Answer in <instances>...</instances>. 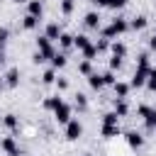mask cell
<instances>
[{
    "label": "cell",
    "mask_w": 156,
    "mask_h": 156,
    "mask_svg": "<svg viewBox=\"0 0 156 156\" xmlns=\"http://www.w3.org/2000/svg\"><path fill=\"white\" fill-rule=\"evenodd\" d=\"M127 29H129V22H127L124 17H115V20L102 29V39H107V41H110V39L119 37V34H122V32H127Z\"/></svg>",
    "instance_id": "1"
},
{
    "label": "cell",
    "mask_w": 156,
    "mask_h": 156,
    "mask_svg": "<svg viewBox=\"0 0 156 156\" xmlns=\"http://www.w3.org/2000/svg\"><path fill=\"white\" fill-rule=\"evenodd\" d=\"M37 51H39V54L44 56V61H51V56L56 54V51H54V46H51V41H49V39L44 37V34H41L39 39H37Z\"/></svg>",
    "instance_id": "2"
},
{
    "label": "cell",
    "mask_w": 156,
    "mask_h": 156,
    "mask_svg": "<svg viewBox=\"0 0 156 156\" xmlns=\"http://www.w3.org/2000/svg\"><path fill=\"white\" fill-rule=\"evenodd\" d=\"M80 134H83V124H80L76 117H71L68 124H66V139L76 141V139H80Z\"/></svg>",
    "instance_id": "3"
},
{
    "label": "cell",
    "mask_w": 156,
    "mask_h": 156,
    "mask_svg": "<svg viewBox=\"0 0 156 156\" xmlns=\"http://www.w3.org/2000/svg\"><path fill=\"white\" fill-rule=\"evenodd\" d=\"M54 117H56L58 124H68V119H71V105H68V102H61V105L54 110Z\"/></svg>",
    "instance_id": "4"
},
{
    "label": "cell",
    "mask_w": 156,
    "mask_h": 156,
    "mask_svg": "<svg viewBox=\"0 0 156 156\" xmlns=\"http://www.w3.org/2000/svg\"><path fill=\"white\" fill-rule=\"evenodd\" d=\"M0 149H2L7 156H20V154H22L20 146H17V141H15V136H5V139L0 141Z\"/></svg>",
    "instance_id": "5"
},
{
    "label": "cell",
    "mask_w": 156,
    "mask_h": 156,
    "mask_svg": "<svg viewBox=\"0 0 156 156\" xmlns=\"http://www.w3.org/2000/svg\"><path fill=\"white\" fill-rule=\"evenodd\" d=\"M41 12H44V5H41V0H27V15H32V17H41Z\"/></svg>",
    "instance_id": "6"
},
{
    "label": "cell",
    "mask_w": 156,
    "mask_h": 156,
    "mask_svg": "<svg viewBox=\"0 0 156 156\" xmlns=\"http://www.w3.org/2000/svg\"><path fill=\"white\" fill-rule=\"evenodd\" d=\"M61 32H63V29L58 27V22H49V24H46V29H44V37H46L49 41H54V39H58V37H61Z\"/></svg>",
    "instance_id": "7"
},
{
    "label": "cell",
    "mask_w": 156,
    "mask_h": 156,
    "mask_svg": "<svg viewBox=\"0 0 156 156\" xmlns=\"http://www.w3.org/2000/svg\"><path fill=\"white\" fill-rule=\"evenodd\" d=\"M110 51H112V56H117V58H124V56H127V44L117 39V41H112V44H110Z\"/></svg>",
    "instance_id": "8"
},
{
    "label": "cell",
    "mask_w": 156,
    "mask_h": 156,
    "mask_svg": "<svg viewBox=\"0 0 156 156\" xmlns=\"http://www.w3.org/2000/svg\"><path fill=\"white\" fill-rule=\"evenodd\" d=\"M117 117H127V112H129V105H127V100L124 98H115V110H112Z\"/></svg>",
    "instance_id": "9"
},
{
    "label": "cell",
    "mask_w": 156,
    "mask_h": 156,
    "mask_svg": "<svg viewBox=\"0 0 156 156\" xmlns=\"http://www.w3.org/2000/svg\"><path fill=\"white\" fill-rule=\"evenodd\" d=\"M124 139H127V144H129L132 149H139V146L144 144V136H141L139 132H127V134H124Z\"/></svg>",
    "instance_id": "10"
},
{
    "label": "cell",
    "mask_w": 156,
    "mask_h": 156,
    "mask_svg": "<svg viewBox=\"0 0 156 156\" xmlns=\"http://www.w3.org/2000/svg\"><path fill=\"white\" fill-rule=\"evenodd\" d=\"M112 88H115V95H117V98H127L132 85H129V83H124V80H115V85H112Z\"/></svg>",
    "instance_id": "11"
},
{
    "label": "cell",
    "mask_w": 156,
    "mask_h": 156,
    "mask_svg": "<svg viewBox=\"0 0 156 156\" xmlns=\"http://www.w3.org/2000/svg\"><path fill=\"white\" fill-rule=\"evenodd\" d=\"M83 22H85V27H90V29H98V27H100V15H98V12H88Z\"/></svg>",
    "instance_id": "12"
},
{
    "label": "cell",
    "mask_w": 156,
    "mask_h": 156,
    "mask_svg": "<svg viewBox=\"0 0 156 156\" xmlns=\"http://www.w3.org/2000/svg\"><path fill=\"white\" fill-rule=\"evenodd\" d=\"M73 46H76L78 51H83L85 46H90V37H85V34H76V37H73Z\"/></svg>",
    "instance_id": "13"
},
{
    "label": "cell",
    "mask_w": 156,
    "mask_h": 156,
    "mask_svg": "<svg viewBox=\"0 0 156 156\" xmlns=\"http://www.w3.org/2000/svg\"><path fill=\"white\" fill-rule=\"evenodd\" d=\"M129 27H132L134 32L144 29V27H146V17H144V15H136V17H132V20H129Z\"/></svg>",
    "instance_id": "14"
},
{
    "label": "cell",
    "mask_w": 156,
    "mask_h": 156,
    "mask_svg": "<svg viewBox=\"0 0 156 156\" xmlns=\"http://www.w3.org/2000/svg\"><path fill=\"white\" fill-rule=\"evenodd\" d=\"M61 102H63V98H61V95H49V98L44 100V107H46V110H56Z\"/></svg>",
    "instance_id": "15"
},
{
    "label": "cell",
    "mask_w": 156,
    "mask_h": 156,
    "mask_svg": "<svg viewBox=\"0 0 156 156\" xmlns=\"http://www.w3.org/2000/svg\"><path fill=\"white\" fill-rule=\"evenodd\" d=\"M98 54H100V51H98V46H95V44H90V46H85V49H83V58H85V61H90V63L95 61V56H98Z\"/></svg>",
    "instance_id": "16"
},
{
    "label": "cell",
    "mask_w": 156,
    "mask_h": 156,
    "mask_svg": "<svg viewBox=\"0 0 156 156\" xmlns=\"http://www.w3.org/2000/svg\"><path fill=\"white\" fill-rule=\"evenodd\" d=\"M66 61H68L66 54H54V56H51V68H54V71H56V68H63Z\"/></svg>",
    "instance_id": "17"
},
{
    "label": "cell",
    "mask_w": 156,
    "mask_h": 156,
    "mask_svg": "<svg viewBox=\"0 0 156 156\" xmlns=\"http://www.w3.org/2000/svg\"><path fill=\"white\" fill-rule=\"evenodd\" d=\"M2 124H5L7 129H17V127H20V119H17V115H12V112H10V115H5V117H2Z\"/></svg>",
    "instance_id": "18"
},
{
    "label": "cell",
    "mask_w": 156,
    "mask_h": 156,
    "mask_svg": "<svg viewBox=\"0 0 156 156\" xmlns=\"http://www.w3.org/2000/svg\"><path fill=\"white\" fill-rule=\"evenodd\" d=\"M58 44H61V49H71V46H73V34H68V32H61V37H58Z\"/></svg>",
    "instance_id": "19"
},
{
    "label": "cell",
    "mask_w": 156,
    "mask_h": 156,
    "mask_svg": "<svg viewBox=\"0 0 156 156\" xmlns=\"http://www.w3.org/2000/svg\"><path fill=\"white\" fill-rule=\"evenodd\" d=\"M88 83H90L93 90H100V88H102V76H100V73H90V76H88Z\"/></svg>",
    "instance_id": "20"
},
{
    "label": "cell",
    "mask_w": 156,
    "mask_h": 156,
    "mask_svg": "<svg viewBox=\"0 0 156 156\" xmlns=\"http://www.w3.org/2000/svg\"><path fill=\"white\" fill-rule=\"evenodd\" d=\"M102 136H119V124H102Z\"/></svg>",
    "instance_id": "21"
},
{
    "label": "cell",
    "mask_w": 156,
    "mask_h": 156,
    "mask_svg": "<svg viewBox=\"0 0 156 156\" xmlns=\"http://www.w3.org/2000/svg\"><path fill=\"white\" fill-rule=\"evenodd\" d=\"M5 78H7V85H10V88H15V85H17V80H20V71H17V68H10Z\"/></svg>",
    "instance_id": "22"
},
{
    "label": "cell",
    "mask_w": 156,
    "mask_h": 156,
    "mask_svg": "<svg viewBox=\"0 0 156 156\" xmlns=\"http://www.w3.org/2000/svg\"><path fill=\"white\" fill-rule=\"evenodd\" d=\"M144 124H146V129H156V110H154V107H151L149 115L144 117Z\"/></svg>",
    "instance_id": "23"
},
{
    "label": "cell",
    "mask_w": 156,
    "mask_h": 156,
    "mask_svg": "<svg viewBox=\"0 0 156 156\" xmlns=\"http://www.w3.org/2000/svg\"><path fill=\"white\" fill-rule=\"evenodd\" d=\"M37 24H39V20H37V17H32V15H24V20H22V27H24V29H34Z\"/></svg>",
    "instance_id": "24"
},
{
    "label": "cell",
    "mask_w": 156,
    "mask_h": 156,
    "mask_svg": "<svg viewBox=\"0 0 156 156\" xmlns=\"http://www.w3.org/2000/svg\"><path fill=\"white\" fill-rule=\"evenodd\" d=\"M144 85H146L151 93L156 90V68H151V71H149V78H146V83H144Z\"/></svg>",
    "instance_id": "25"
},
{
    "label": "cell",
    "mask_w": 156,
    "mask_h": 156,
    "mask_svg": "<svg viewBox=\"0 0 156 156\" xmlns=\"http://www.w3.org/2000/svg\"><path fill=\"white\" fill-rule=\"evenodd\" d=\"M41 83H46V85H51V83H56V73H54V68H49V71H44V76H41Z\"/></svg>",
    "instance_id": "26"
},
{
    "label": "cell",
    "mask_w": 156,
    "mask_h": 156,
    "mask_svg": "<svg viewBox=\"0 0 156 156\" xmlns=\"http://www.w3.org/2000/svg\"><path fill=\"white\" fill-rule=\"evenodd\" d=\"M102 76V85H115V71H105V73H100Z\"/></svg>",
    "instance_id": "27"
},
{
    "label": "cell",
    "mask_w": 156,
    "mask_h": 156,
    "mask_svg": "<svg viewBox=\"0 0 156 156\" xmlns=\"http://www.w3.org/2000/svg\"><path fill=\"white\" fill-rule=\"evenodd\" d=\"M102 124H119V117L115 112H105L102 115Z\"/></svg>",
    "instance_id": "28"
},
{
    "label": "cell",
    "mask_w": 156,
    "mask_h": 156,
    "mask_svg": "<svg viewBox=\"0 0 156 156\" xmlns=\"http://www.w3.org/2000/svg\"><path fill=\"white\" fill-rule=\"evenodd\" d=\"M73 7H76V0H61V12L63 15H71Z\"/></svg>",
    "instance_id": "29"
},
{
    "label": "cell",
    "mask_w": 156,
    "mask_h": 156,
    "mask_svg": "<svg viewBox=\"0 0 156 156\" xmlns=\"http://www.w3.org/2000/svg\"><path fill=\"white\" fill-rule=\"evenodd\" d=\"M78 71H80L83 76H90V73H93V66H90V61H85V58H83V61L78 63Z\"/></svg>",
    "instance_id": "30"
},
{
    "label": "cell",
    "mask_w": 156,
    "mask_h": 156,
    "mask_svg": "<svg viewBox=\"0 0 156 156\" xmlns=\"http://www.w3.org/2000/svg\"><path fill=\"white\" fill-rule=\"evenodd\" d=\"M76 107H78V110H88V98H85L83 93L76 95Z\"/></svg>",
    "instance_id": "31"
},
{
    "label": "cell",
    "mask_w": 156,
    "mask_h": 156,
    "mask_svg": "<svg viewBox=\"0 0 156 156\" xmlns=\"http://www.w3.org/2000/svg\"><path fill=\"white\" fill-rule=\"evenodd\" d=\"M124 5H127V0H107V7H112V10H119Z\"/></svg>",
    "instance_id": "32"
},
{
    "label": "cell",
    "mask_w": 156,
    "mask_h": 156,
    "mask_svg": "<svg viewBox=\"0 0 156 156\" xmlns=\"http://www.w3.org/2000/svg\"><path fill=\"white\" fill-rule=\"evenodd\" d=\"M122 66V58H117V56H110V71H115V68H119Z\"/></svg>",
    "instance_id": "33"
},
{
    "label": "cell",
    "mask_w": 156,
    "mask_h": 156,
    "mask_svg": "<svg viewBox=\"0 0 156 156\" xmlns=\"http://www.w3.org/2000/svg\"><path fill=\"white\" fill-rule=\"evenodd\" d=\"M95 46H98V51H105V49H110V41H107V39H98Z\"/></svg>",
    "instance_id": "34"
},
{
    "label": "cell",
    "mask_w": 156,
    "mask_h": 156,
    "mask_svg": "<svg viewBox=\"0 0 156 156\" xmlns=\"http://www.w3.org/2000/svg\"><path fill=\"white\" fill-rule=\"evenodd\" d=\"M149 110H151L149 105H139V107H136V112H139V117H146V115H149Z\"/></svg>",
    "instance_id": "35"
},
{
    "label": "cell",
    "mask_w": 156,
    "mask_h": 156,
    "mask_svg": "<svg viewBox=\"0 0 156 156\" xmlns=\"http://www.w3.org/2000/svg\"><path fill=\"white\" fill-rule=\"evenodd\" d=\"M56 85H58V90H66L68 88V80L66 78H56Z\"/></svg>",
    "instance_id": "36"
},
{
    "label": "cell",
    "mask_w": 156,
    "mask_h": 156,
    "mask_svg": "<svg viewBox=\"0 0 156 156\" xmlns=\"http://www.w3.org/2000/svg\"><path fill=\"white\" fill-rule=\"evenodd\" d=\"M32 61H34V63H44V56H41V54H39V51H37V54H34V56H32Z\"/></svg>",
    "instance_id": "37"
},
{
    "label": "cell",
    "mask_w": 156,
    "mask_h": 156,
    "mask_svg": "<svg viewBox=\"0 0 156 156\" xmlns=\"http://www.w3.org/2000/svg\"><path fill=\"white\" fill-rule=\"evenodd\" d=\"M149 46H151V49L156 51V37H151V39H149Z\"/></svg>",
    "instance_id": "38"
},
{
    "label": "cell",
    "mask_w": 156,
    "mask_h": 156,
    "mask_svg": "<svg viewBox=\"0 0 156 156\" xmlns=\"http://www.w3.org/2000/svg\"><path fill=\"white\" fill-rule=\"evenodd\" d=\"M15 2H27V0H15Z\"/></svg>",
    "instance_id": "39"
},
{
    "label": "cell",
    "mask_w": 156,
    "mask_h": 156,
    "mask_svg": "<svg viewBox=\"0 0 156 156\" xmlns=\"http://www.w3.org/2000/svg\"><path fill=\"white\" fill-rule=\"evenodd\" d=\"M83 156H90V154H83Z\"/></svg>",
    "instance_id": "40"
},
{
    "label": "cell",
    "mask_w": 156,
    "mask_h": 156,
    "mask_svg": "<svg viewBox=\"0 0 156 156\" xmlns=\"http://www.w3.org/2000/svg\"><path fill=\"white\" fill-rule=\"evenodd\" d=\"M154 37H156V32H154Z\"/></svg>",
    "instance_id": "41"
},
{
    "label": "cell",
    "mask_w": 156,
    "mask_h": 156,
    "mask_svg": "<svg viewBox=\"0 0 156 156\" xmlns=\"http://www.w3.org/2000/svg\"><path fill=\"white\" fill-rule=\"evenodd\" d=\"M0 63H2V58H0Z\"/></svg>",
    "instance_id": "42"
}]
</instances>
